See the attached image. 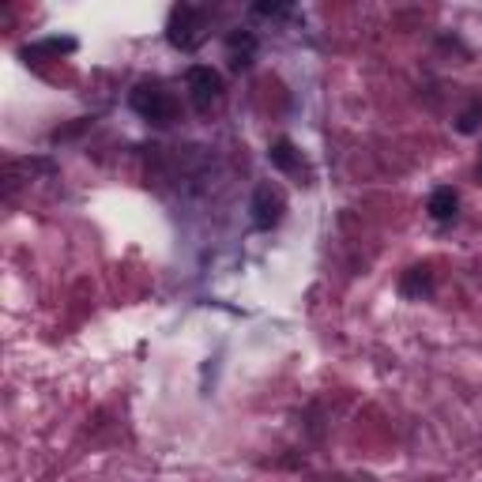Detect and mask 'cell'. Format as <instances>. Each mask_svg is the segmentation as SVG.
<instances>
[{"label":"cell","instance_id":"4","mask_svg":"<svg viewBox=\"0 0 482 482\" xmlns=\"http://www.w3.org/2000/svg\"><path fill=\"white\" fill-rule=\"evenodd\" d=\"M249 215H253V226L257 230H272L286 215V197H283L272 181H264V185H257L253 200H249Z\"/></svg>","mask_w":482,"mask_h":482},{"label":"cell","instance_id":"5","mask_svg":"<svg viewBox=\"0 0 482 482\" xmlns=\"http://www.w3.org/2000/svg\"><path fill=\"white\" fill-rule=\"evenodd\" d=\"M226 61L234 72H245L257 61V34L253 31H230L226 34Z\"/></svg>","mask_w":482,"mask_h":482},{"label":"cell","instance_id":"11","mask_svg":"<svg viewBox=\"0 0 482 482\" xmlns=\"http://www.w3.org/2000/svg\"><path fill=\"white\" fill-rule=\"evenodd\" d=\"M253 12H257V15H283L286 8H283V4H257Z\"/></svg>","mask_w":482,"mask_h":482},{"label":"cell","instance_id":"8","mask_svg":"<svg viewBox=\"0 0 482 482\" xmlns=\"http://www.w3.org/2000/svg\"><path fill=\"white\" fill-rule=\"evenodd\" d=\"M399 294L411 298V302L430 298L434 294V272H430V267H408L403 279H399Z\"/></svg>","mask_w":482,"mask_h":482},{"label":"cell","instance_id":"3","mask_svg":"<svg viewBox=\"0 0 482 482\" xmlns=\"http://www.w3.org/2000/svg\"><path fill=\"white\" fill-rule=\"evenodd\" d=\"M185 87H188L192 106H197L200 113H207L211 106H219V102H223V91H226L223 75L211 68V65H192V68L185 72Z\"/></svg>","mask_w":482,"mask_h":482},{"label":"cell","instance_id":"10","mask_svg":"<svg viewBox=\"0 0 482 482\" xmlns=\"http://www.w3.org/2000/svg\"><path fill=\"white\" fill-rule=\"evenodd\" d=\"M72 49H75V38H49V42L27 49V57L31 53H72Z\"/></svg>","mask_w":482,"mask_h":482},{"label":"cell","instance_id":"1","mask_svg":"<svg viewBox=\"0 0 482 482\" xmlns=\"http://www.w3.org/2000/svg\"><path fill=\"white\" fill-rule=\"evenodd\" d=\"M128 106L136 110L144 121H151V125H173V121H178V113H181L178 94L166 91L162 83H151V80H144V83L132 87Z\"/></svg>","mask_w":482,"mask_h":482},{"label":"cell","instance_id":"6","mask_svg":"<svg viewBox=\"0 0 482 482\" xmlns=\"http://www.w3.org/2000/svg\"><path fill=\"white\" fill-rule=\"evenodd\" d=\"M267 162H272L279 173H291V178H302V170H305V162H302V151L291 144V140H276L272 147H267Z\"/></svg>","mask_w":482,"mask_h":482},{"label":"cell","instance_id":"9","mask_svg":"<svg viewBox=\"0 0 482 482\" xmlns=\"http://www.w3.org/2000/svg\"><path fill=\"white\" fill-rule=\"evenodd\" d=\"M456 128L464 132V136H475V132L482 128V102H478V99H471V102L464 106V113L456 118Z\"/></svg>","mask_w":482,"mask_h":482},{"label":"cell","instance_id":"2","mask_svg":"<svg viewBox=\"0 0 482 482\" xmlns=\"http://www.w3.org/2000/svg\"><path fill=\"white\" fill-rule=\"evenodd\" d=\"M166 38L173 49L192 53L204 38H207V12L197 4H178L170 12V23H166Z\"/></svg>","mask_w":482,"mask_h":482},{"label":"cell","instance_id":"7","mask_svg":"<svg viewBox=\"0 0 482 482\" xmlns=\"http://www.w3.org/2000/svg\"><path fill=\"white\" fill-rule=\"evenodd\" d=\"M456 207H460V192H456L452 185L434 188L430 200H426V211H430L434 223H452V219H456Z\"/></svg>","mask_w":482,"mask_h":482}]
</instances>
